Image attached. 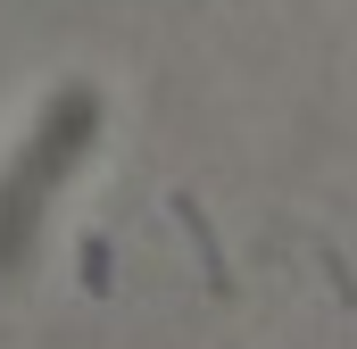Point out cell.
<instances>
[{
	"mask_svg": "<svg viewBox=\"0 0 357 349\" xmlns=\"http://www.w3.org/2000/svg\"><path fill=\"white\" fill-rule=\"evenodd\" d=\"M84 142H91V100L75 91V100H59L50 108V125L33 133V150L8 167V183H0V258H17L25 250V233H33V208L67 183V167L84 158Z\"/></svg>",
	"mask_w": 357,
	"mask_h": 349,
	"instance_id": "6da1fadb",
	"label": "cell"
}]
</instances>
